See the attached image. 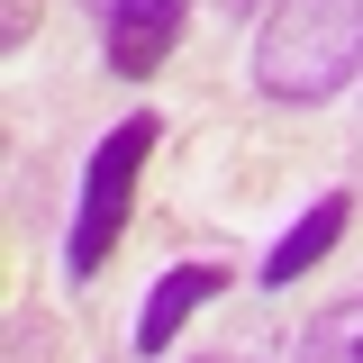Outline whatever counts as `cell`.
<instances>
[{"instance_id": "1", "label": "cell", "mask_w": 363, "mask_h": 363, "mask_svg": "<svg viewBox=\"0 0 363 363\" xmlns=\"http://www.w3.org/2000/svg\"><path fill=\"white\" fill-rule=\"evenodd\" d=\"M255 100L272 109H318L363 73V0H272L255 28Z\"/></svg>"}, {"instance_id": "2", "label": "cell", "mask_w": 363, "mask_h": 363, "mask_svg": "<svg viewBox=\"0 0 363 363\" xmlns=\"http://www.w3.org/2000/svg\"><path fill=\"white\" fill-rule=\"evenodd\" d=\"M155 145H164V118H155V109L118 118V128L91 145L82 200H73V227H64V281H100V264L118 255V227H128V209H136V173H145Z\"/></svg>"}, {"instance_id": "3", "label": "cell", "mask_w": 363, "mask_h": 363, "mask_svg": "<svg viewBox=\"0 0 363 363\" xmlns=\"http://www.w3.org/2000/svg\"><path fill=\"white\" fill-rule=\"evenodd\" d=\"M182 18H191V0H118L100 18V64L118 82H155L164 55L182 45Z\"/></svg>"}, {"instance_id": "4", "label": "cell", "mask_w": 363, "mask_h": 363, "mask_svg": "<svg viewBox=\"0 0 363 363\" xmlns=\"http://www.w3.org/2000/svg\"><path fill=\"white\" fill-rule=\"evenodd\" d=\"M218 291H227V264H173L145 291V309H136V354H173V336L209 309Z\"/></svg>"}, {"instance_id": "5", "label": "cell", "mask_w": 363, "mask_h": 363, "mask_svg": "<svg viewBox=\"0 0 363 363\" xmlns=\"http://www.w3.org/2000/svg\"><path fill=\"white\" fill-rule=\"evenodd\" d=\"M345 218H354V200H345V191H327V200H309L300 218H291L281 236H272V255H264V291H291V281H300V272H309L318 255H327V245L345 236Z\"/></svg>"}, {"instance_id": "6", "label": "cell", "mask_w": 363, "mask_h": 363, "mask_svg": "<svg viewBox=\"0 0 363 363\" xmlns=\"http://www.w3.org/2000/svg\"><path fill=\"white\" fill-rule=\"evenodd\" d=\"M300 363H363V291L300 318Z\"/></svg>"}, {"instance_id": "7", "label": "cell", "mask_w": 363, "mask_h": 363, "mask_svg": "<svg viewBox=\"0 0 363 363\" xmlns=\"http://www.w3.org/2000/svg\"><path fill=\"white\" fill-rule=\"evenodd\" d=\"M37 18H45V0H0V45L18 55V45L37 37Z\"/></svg>"}, {"instance_id": "8", "label": "cell", "mask_w": 363, "mask_h": 363, "mask_svg": "<svg viewBox=\"0 0 363 363\" xmlns=\"http://www.w3.org/2000/svg\"><path fill=\"white\" fill-rule=\"evenodd\" d=\"M82 9H91V18H109V9H118V0H82Z\"/></svg>"}, {"instance_id": "9", "label": "cell", "mask_w": 363, "mask_h": 363, "mask_svg": "<svg viewBox=\"0 0 363 363\" xmlns=\"http://www.w3.org/2000/svg\"><path fill=\"white\" fill-rule=\"evenodd\" d=\"M227 9H236V18H245V9H255V0H227Z\"/></svg>"}, {"instance_id": "10", "label": "cell", "mask_w": 363, "mask_h": 363, "mask_svg": "<svg viewBox=\"0 0 363 363\" xmlns=\"http://www.w3.org/2000/svg\"><path fill=\"white\" fill-rule=\"evenodd\" d=\"M209 363H218V354H209Z\"/></svg>"}]
</instances>
